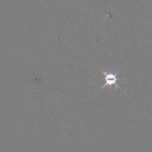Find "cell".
<instances>
[{
	"label": "cell",
	"instance_id": "6da1fadb",
	"mask_svg": "<svg viewBox=\"0 0 152 152\" xmlns=\"http://www.w3.org/2000/svg\"><path fill=\"white\" fill-rule=\"evenodd\" d=\"M121 71V69H119L116 73L113 74H107L105 71L102 70V72L103 73V74L105 75L104 77V79L106 80V83L103 86V87L101 88V90L102 88H103L104 87L107 86H112V85H115L117 87L119 88V87L116 84V81L118 80H124L126 79L125 78H116V75L119 74V71Z\"/></svg>",
	"mask_w": 152,
	"mask_h": 152
}]
</instances>
